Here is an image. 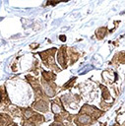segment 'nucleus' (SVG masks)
<instances>
[{"instance_id": "nucleus-8", "label": "nucleus", "mask_w": 125, "mask_h": 126, "mask_svg": "<svg viewBox=\"0 0 125 126\" xmlns=\"http://www.w3.org/2000/svg\"><path fill=\"white\" fill-rule=\"evenodd\" d=\"M22 125H23V126H35L34 123H32L31 121H30V120H28V119H24V120L22 121Z\"/></svg>"}, {"instance_id": "nucleus-5", "label": "nucleus", "mask_w": 125, "mask_h": 126, "mask_svg": "<svg viewBox=\"0 0 125 126\" xmlns=\"http://www.w3.org/2000/svg\"><path fill=\"white\" fill-rule=\"evenodd\" d=\"M12 124V118L5 113H0V126H9Z\"/></svg>"}, {"instance_id": "nucleus-6", "label": "nucleus", "mask_w": 125, "mask_h": 126, "mask_svg": "<svg viewBox=\"0 0 125 126\" xmlns=\"http://www.w3.org/2000/svg\"><path fill=\"white\" fill-rule=\"evenodd\" d=\"M107 33V29L105 27H102V28H99L95 31V36L98 38V39H101L103 38Z\"/></svg>"}, {"instance_id": "nucleus-10", "label": "nucleus", "mask_w": 125, "mask_h": 126, "mask_svg": "<svg viewBox=\"0 0 125 126\" xmlns=\"http://www.w3.org/2000/svg\"><path fill=\"white\" fill-rule=\"evenodd\" d=\"M60 39H61L62 41H65V40H66V37H65V35H60Z\"/></svg>"}, {"instance_id": "nucleus-7", "label": "nucleus", "mask_w": 125, "mask_h": 126, "mask_svg": "<svg viewBox=\"0 0 125 126\" xmlns=\"http://www.w3.org/2000/svg\"><path fill=\"white\" fill-rule=\"evenodd\" d=\"M100 89H101V91H102V94H101L102 99H103V100H109V99H110V100H112L111 95H110V94H109V92H108L107 88L101 85V86H100Z\"/></svg>"}, {"instance_id": "nucleus-1", "label": "nucleus", "mask_w": 125, "mask_h": 126, "mask_svg": "<svg viewBox=\"0 0 125 126\" xmlns=\"http://www.w3.org/2000/svg\"><path fill=\"white\" fill-rule=\"evenodd\" d=\"M94 121V120L90 115L84 113H79L74 119V122L76 123L77 126H90Z\"/></svg>"}, {"instance_id": "nucleus-9", "label": "nucleus", "mask_w": 125, "mask_h": 126, "mask_svg": "<svg viewBox=\"0 0 125 126\" xmlns=\"http://www.w3.org/2000/svg\"><path fill=\"white\" fill-rule=\"evenodd\" d=\"M50 126H65L63 123H60V122H54V123H52Z\"/></svg>"}, {"instance_id": "nucleus-2", "label": "nucleus", "mask_w": 125, "mask_h": 126, "mask_svg": "<svg viewBox=\"0 0 125 126\" xmlns=\"http://www.w3.org/2000/svg\"><path fill=\"white\" fill-rule=\"evenodd\" d=\"M32 108H34L36 111L39 112H47L48 111V101L45 100L44 98H39L36 99L32 103Z\"/></svg>"}, {"instance_id": "nucleus-3", "label": "nucleus", "mask_w": 125, "mask_h": 126, "mask_svg": "<svg viewBox=\"0 0 125 126\" xmlns=\"http://www.w3.org/2000/svg\"><path fill=\"white\" fill-rule=\"evenodd\" d=\"M67 59H68V56H67V53H66V46H62L59 50H58V54H57V60H58V63L59 65L65 69L67 67Z\"/></svg>"}, {"instance_id": "nucleus-11", "label": "nucleus", "mask_w": 125, "mask_h": 126, "mask_svg": "<svg viewBox=\"0 0 125 126\" xmlns=\"http://www.w3.org/2000/svg\"><path fill=\"white\" fill-rule=\"evenodd\" d=\"M11 126H18V125H17V124H12Z\"/></svg>"}, {"instance_id": "nucleus-12", "label": "nucleus", "mask_w": 125, "mask_h": 126, "mask_svg": "<svg viewBox=\"0 0 125 126\" xmlns=\"http://www.w3.org/2000/svg\"><path fill=\"white\" fill-rule=\"evenodd\" d=\"M113 126H119V125H118V124H117V125H116V124H115V125H113Z\"/></svg>"}, {"instance_id": "nucleus-4", "label": "nucleus", "mask_w": 125, "mask_h": 126, "mask_svg": "<svg viewBox=\"0 0 125 126\" xmlns=\"http://www.w3.org/2000/svg\"><path fill=\"white\" fill-rule=\"evenodd\" d=\"M0 102L2 104H6V105H8L10 103V100L8 98V95H7V93H6V89H5L4 86L0 87Z\"/></svg>"}]
</instances>
